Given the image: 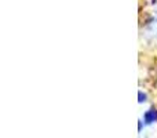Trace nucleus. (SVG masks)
<instances>
[{"instance_id":"obj_2","label":"nucleus","mask_w":157,"mask_h":138,"mask_svg":"<svg viewBox=\"0 0 157 138\" xmlns=\"http://www.w3.org/2000/svg\"><path fill=\"white\" fill-rule=\"evenodd\" d=\"M145 98H146V97H145V94L142 95V93H139V101H141V102H142V101H145Z\"/></svg>"},{"instance_id":"obj_1","label":"nucleus","mask_w":157,"mask_h":138,"mask_svg":"<svg viewBox=\"0 0 157 138\" xmlns=\"http://www.w3.org/2000/svg\"><path fill=\"white\" fill-rule=\"evenodd\" d=\"M155 120H157V111L155 109H150L149 112L145 113V122L146 123H153Z\"/></svg>"}]
</instances>
